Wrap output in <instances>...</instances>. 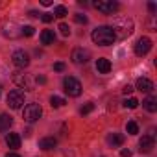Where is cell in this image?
<instances>
[{"mask_svg":"<svg viewBox=\"0 0 157 157\" xmlns=\"http://www.w3.org/2000/svg\"><path fill=\"white\" fill-rule=\"evenodd\" d=\"M33 32H35L33 26H22V28H21V35H26V37H32Z\"/></svg>","mask_w":157,"mask_h":157,"instance_id":"cell-24","label":"cell"},{"mask_svg":"<svg viewBox=\"0 0 157 157\" xmlns=\"http://www.w3.org/2000/svg\"><path fill=\"white\" fill-rule=\"evenodd\" d=\"M131 93H133V87L131 85H126L124 87V94H131Z\"/></svg>","mask_w":157,"mask_h":157,"instance_id":"cell-31","label":"cell"},{"mask_svg":"<svg viewBox=\"0 0 157 157\" xmlns=\"http://www.w3.org/2000/svg\"><path fill=\"white\" fill-rule=\"evenodd\" d=\"M96 70H98L100 74H107V72L111 70V61H109V59H105V57L96 59Z\"/></svg>","mask_w":157,"mask_h":157,"instance_id":"cell-12","label":"cell"},{"mask_svg":"<svg viewBox=\"0 0 157 157\" xmlns=\"http://www.w3.org/2000/svg\"><path fill=\"white\" fill-rule=\"evenodd\" d=\"M126 131H128V135H137L139 133V124L135 120H129L126 124Z\"/></svg>","mask_w":157,"mask_h":157,"instance_id":"cell-21","label":"cell"},{"mask_svg":"<svg viewBox=\"0 0 157 157\" xmlns=\"http://www.w3.org/2000/svg\"><path fill=\"white\" fill-rule=\"evenodd\" d=\"M120 157H131V151L129 150H122L120 151Z\"/></svg>","mask_w":157,"mask_h":157,"instance_id":"cell-32","label":"cell"},{"mask_svg":"<svg viewBox=\"0 0 157 157\" xmlns=\"http://www.w3.org/2000/svg\"><path fill=\"white\" fill-rule=\"evenodd\" d=\"M70 59H72L76 65H85V63L91 59V54H89V50H85V48H74L72 54H70Z\"/></svg>","mask_w":157,"mask_h":157,"instance_id":"cell-8","label":"cell"},{"mask_svg":"<svg viewBox=\"0 0 157 157\" xmlns=\"http://www.w3.org/2000/svg\"><path fill=\"white\" fill-rule=\"evenodd\" d=\"M11 61L17 68H26L30 65V56L24 52V50H15L13 56H11Z\"/></svg>","mask_w":157,"mask_h":157,"instance_id":"cell-7","label":"cell"},{"mask_svg":"<svg viewBox=\"0 0 157 157\" xmlns=\"http://www.w3.org/2000/svg\"><path fill=\"white\" fill-rule=\"evenodd\" d=\"M148 10H150V13H155V10H157L155 2H148Z\"/></svg>","mask_w":157,"mask_h":157,"instance_id":"cell-30","label":"cell"},{"mask_svg":"<svg viewBox=\"0 0 157 157\" xmlns=\"http://www.w3.org/2000/svg\"><path fill=\"white\" fill-rule=\"evenodd\" d=\"M124 105H126L128 109H135V107L139 105V100H137V98H126V100H124Z\"/></svg>","mask_w":157,"mask_h":157,"instance_id":"cell-23","label":"cell"},{"mask_svg":"<svg viewBox=\"0 0 157 157\" xmlns=\"http://www.w3.org/2000/svg\"><path fill=\"white\" fill-rule=\"evenodd\" d=\"M107 142H109L113 148H118V146L124 144V135H122V133H113V135H109Z\"/></svg>","mask_w":157,"mask_h":157,"instance_id":"cell-19","label":"cell"},{"mask_svg":"<svg viewBox=\"0 0 157 157\" xmlns=\"http://www.w3.org/2000/svg\"><path fill=\"white\" fill-rule=\"evenodd\" d=\"M13 126V118L8 113H0V131H8Z\"/></svg>","mask_w":157,"mask_h":157,"instance_id":"cell-15","label":"cell"},{"mask_svg":"<svg viewBox=\"0 0 157 157\" xmlns=\"http://www.w3.org/2000/svg\"><path fill=\"white\" fill-rule=\"evenodd\" d=\"M13 82H15L21 89H24V91H32V89H33L30 78H28L26 74H22V72H13Z\"/></svg>","mask_w":157,"mask_h":157,"instance_id":"cell-10","label":"cell"},{"mask_svg":"<svg viewBox=\"0 0 157 157\" xmlns=\"http://www.w3.org/2000/svg\"><path fill=\"white\" fill-rule=\"evenodd\" d=\"M54 41H56L54 30H44V32L41 33V43H43V44H54Z\"/></svg>","mask_w":157,"mask_h":157,"instance_id":"cell-17","label":"cell"},{"mask_svg":"<svg viewBox=\"0 0 157 157\" xmlns=\"http://www.w3.org/2000/svg\"><path fill=\"white\" fill-rule=\"evenodd\" d=\"M74 21H76L78 24H87L89 19H87V15H83V13H76V15H74Z\"/></svg>","mask_w":157,"mask_h":157,"instance_id":"cell-25","label":"cell"},{"mask_svg":"<svg viewBox=\"0 0 157 157\" xmlns=\"http://www.w3.org/2000/svg\"><path fill=\"white\" fill-rule=\"evenodd\" d=\"M150 50H151V41H150L148 37H140V39L137 41V44H135V54H137L139 57H142V56H146Z\"/></svg>","mask_w":157,"mask_h":157,"instance_id":"cell-9","label":"cell"},{"mask_svg":"<svg viewBox=\"0 0 157 157\" xmlns=\"http://www.w3.org/2000/svg\"><path fill=\"white\" fill-rule=\"evenodd\" d=\"M54 70H57V72H63V70H65V63H61V61H57V63L54 65Z\"/></svg>","mask_w":157,"mask_h":157,"instance_id":"cell-29","label":"cell"},{"mask_svg":"<svg viewBox=\"0 0 157 157\" xmlns=\"http://www.w3.org/2000/svg\"><path fill=\"white\" fill-rule=\"evenodd\" d=\"M137 89L140 93H150L153 89V83L148 80V78H139V80H137Z\"/></svg>","mask_w":157,"mask_h":157,"instance_id":"cell-14","label":"cell"},{"mask_svg":"<svg viewBox=\"0 0 157 157\" xmlns=\"http://www.w3.org/2000/svg\"><path fill=\"white\" fill-rule=\"evenodd\" d=\"M56 146H57V140L54 137H44V139L39 140V148L41 150H54Z\"/></svg>","mask_w":157,"mask_h":157,"instance_id":"cell-16","label":"cell"},{"mask_svg":"<svg viewBox=\"0 0 157 157\" xmlns=\"http://www.w3.org/2000/svg\"><path fill=\"white\" fill-rule=\"evenodd\" d=\"M30 17H39V13H37V11H33V10H32V11H30Z\"/></svg>","mask_w":157,"mask_h":157,"instance_id":"cell-35","label":"cell"},{"mask_svg":"<svg viewBox=\"0 0 157 157\" xmlns=\"http://www.w3.org/2000/svg\"><path fill=\"white\" fill-rule=\"evenodd\" d=\"M50 105H52L54 109H59V107L65 105V100H63L61 96H56V94H54V96H50Z\"/></svg>","mask_w":157,"mask_h":157,"instance_id":"cell-20","label":"cell"},{"mask_svg":"<svg viewBox=\"0 0 157 157\" xmlns=\"http://www.w3.org/2000/svg\"><path fill=\"white\" fill-rule=\"evenodd\" d=\"M91 39H93L94 44H100V46H109V44H113L117 41L115 33H113V30L109 26H98V28H94L93 33H91Z\"/></svg>","mask_w":157,"mask_h":157,"instance_id":"cell-2","label":"cell"},{"mask_svg":"<svg viewBox=\"0 0 157 157\" xmlns=\"http://www.w3.org/2000/svg\"><path fill=\"white\" fill-rule=\"evenodd\" d=\"M93 109H94V104H85V105L80 109V115H89Z\"/></svg>","mask_w":157,"mask_h":157,"instance_id":"cell-27","label":"cell"},{"mask_svg":"<svg viewBox=\"0 0 157 157\" xmlns=\"http://www.w3.org/2000/svg\"><path fill=\"white\" fill-rule=\"evenodd\" d=\"M67 15H68V11H67L65 6H56V10H54V17L63 19V17H67Z\"/></svg>","mask_w":157,"mask_h":157,"instance_id":"cell-22","label":"cell"},{"mask_svg":"<svg viewBox=\"0 0 157 157\" xmlns=\"http://www.w3.org/2000/svg\"><path fill=\"white\" fill-rule=\"evenodd\" d=\"M43 117V107L39 105V104H28L26 107H24V111H22V118L26 120V122H35V120H39Z\"/></svg>","mask_w":157,"mask_h":157,"instance_id":"cell-4","label":"cell"},{"mask_svg":"<svg viewBox=\"0 0 157 157\" xmlns=\"http://www.w3.org/2000/svg\"><path fill=\"white\" fill-rule=\"evenodd\" d=\"M59 32H61V35H65V37H68V35H70V28H68V24H65V22H61V24H59Z\"/></svg>","mask_w":157,"mask_h":157,"instance_id":"cell-26","label":"cell"},{"mask_svg":"<svg viewBox=\"0 0 157 157\" xmlns=\"http://www.w3.org/2000/svg\"><path fill=\"white\" fill-rule=\"evenodd\" d=\"M142 104H144V109H146L148 113H155V111H157V98H155V96H148Z\"/></svg>","mask_w":157,"mask_h":157,"instance_id":"cell-18","label":"cell"},{"mask_svg":"<svg viewBox=\"0 0 157 157\" xmlns=\"http://www.w3.org/2000/svg\"><path fill=\"white\" fill-rule=\"evenodd\" d=\"M155 146V137L153 135H142V139L139 140V150L142 153H150Z\"/></svg>","mask_w":157,"mask_h":157,"instance_id":"cell-11","label":"cell"},{"mask_svg":"<svg viewBox=\"0 0 157 157\" xmlns=\"http://www.w3.org/2000/svg\"><path fill=\"white\" fill-rule=\"evenodd\" d=\"M8 105L11 107V109H21L22 105H24V93L21 91V89H15V91H11L10 94H8Z\"/></svg>","mask_w":157,"mask_h":157,"instance_id":"cell-6","label":"cell"},{"mask_svg":"<svg viewBox=\"0 0 157 157\" xmlns=\"http://www.w3.org/2000/svg\"><path fill=\"white\" fill-rule=\"evenodd\" d=\"M63 89L72 98H78V96L82 94V83H80V80H76V78H72V76H67L65 80H63Z\"/></svg>","mask_w":157,"mask_h":157,"instance_id":"cell-3","label":"cell"},{"mask_svg":"<svg viewBox=\"0 0 157 157\" xmlns=\"http://www.w3.org/2000/svg\"><path fill=\"white\" fill-rule=\"evenodd\" d=\"M41 21L48 24V22H52V21H54V15H50V13H43V15H41Z\"/></svg>","mask_w":157,"mask_h":157,"instance_id":"cell-28","label":"cell"},{"mask_svg":"<svg viewBox=\"0 0 157 157\" xmlns=\"http://www.w3.org/2000/svg\"><path fill=\"white\" fill-rule=\"evenodd\" d=\"M41 4H43V6H50V4H52V0H41Z\"/></svg>","mask_w":157,"mask_h":157,"instance_id":"cell-34","label":"cell"},{"mask_svg":"<svg viewBox=\"0 0 157 157\" xmlns=\"http://www.w3.org/2000/svg\"><path fill=\"white\" fill-rule=\"evenodd\" d=\"M37 83H41V85L46 83V78H44V76H37Z\"/></svg>","mask_w":157,"mask_h":157,"instance_id":"cell-33","label":"cell"},{"mask_svg":"<svg viewBox=\"0 0 157 157\" xmlns=\"http://www.w3.org/2000/svg\"><path fill=\"white\" fill-rule=\"evenodd\" d=\"M6 157H21V155H19V153H13V151H11V153H8Z\"/></svg>","mask_w":157,"mask_h":157,"instance_id":"cell-36","label":"cell"},{"mask_svg":"<svg viewBox=\"0 0 157 157\" xmlns=\"http://www.w3.org/2000/svg\"><path fill=\"white\" fill-rule=\"evenodd\" d=\"M6 144H8V148L17 150V148L21 146V137H19V133H8V137H6Z\"/></svg>","mask_w":157,"mask_h":157,"instance_id":"cell-13","label":"cell"},{"mask_svg":"<svg viewBox=\"0 0 157 157\" xmlns=\"http://www.w3.org/2000/svg\"><path fill=\"white\" fill-rule=\"evenodd\" d=\"M115 33V39H126L133 33L135 30V24H133V19L129 17H117L113 21V26H109Z\"/></svg>","mask_w":157,"mask_h":157,"instance_id":"cell-1","label":"cell"},{"mask_svg":"<svg viewBox=\"0 0 157 157\" xmlns=\"http://www.w3.org/2000/svg\"><path fill=\"white\" fill-rule=\"evenodd\" d=\"M100 13H104V15H113V13H117L118 11V2H115V0H98V2H94L93 4Z\"/></svg>","mask_w":157,"mask_h":157,"instance_id":"cell-5","label":"cell"}]
</instances>
